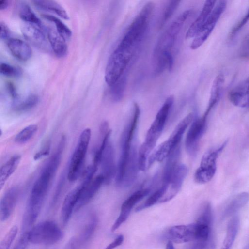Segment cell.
Masks as SVG:
<instances>
[{"instance_id": "cell-1", "label": "cell", "mask_w": 249, "mask_h": 249, "mask_svg": "<svg viewBox=\"0 0 249 249\" xmlns=\"http://www.w3.org/2000/svg\"><path fill=\"white\" fill-rule=\"evenodd\" d=\"M66 143L63 137L52 157L45 165L31 189L24 218V227H31L36 221L60 165Z\"/></svg>"}, {"instance_id": "cell-2", "label": "cell", "mask_w": 249, "mask_h": 249, "mask_svg": "<svg viewBox=\"0 0 249 249\" xmlns=\"http://www.w3.org/2000/svg\"><path fill=\"white\" fill-rule=\"evenodd\" d=\"M191 13L187 10L181 14L163 32L157 40L152 54L154 74H161L168 69L169 61L173 58L171 50L184 23Z\"/></svg>"}, {"instance_id": "cell-3", "label": "cell", "mask_w": 249, "mask_h": 249, "mask_svg": "<svg viewBox=\"0 0 249 249\" xmlns=\"http://www.w3.org/2000/svg\"><path fill=\"white\" fill-rule=\"evenodd\" d=\"M174 100L172 95L167 98L148 130L144 142L139 149V164L141 168H144L147 166L148 157L156 147L165 128Z\"/></svg>"}, {"instance_id": "cell-4", "label": "cell", "mask_w": 249, "mask_h": 249, "mask_svg": "<svg viewBox=\"0 0 249 249\" xmlns=\"http://www.w3.org/2000/svg\"><path fill=\"white\" fill-rule=\"evenodd\" d=\"M140 114V109L137 103L134 104L132 118L123 130L120 142V156L116 168L115 182L118 186H121L129 161Z\"/></svg>"}, {"instance_id": "cell-5", "label": "cell", "mask_w": 249, "mask_h": 249, "mask_svg": "<svg viewBox=\"0 0 249 249\" xmlns=\"http://www.w3.org/2000/svg\"><path fill=\"white\" fill-rule=\"evenodd\" d=\"M154 6L153 2H149L143 7L118 45L124 48L137 50L148 28Z\"/></svg>"}, {"instance_id": "cell-6", "label": "cell", "mask_w": 249, "mask_h": 249, "mask_svg": "<svg viewBox=\"0 0 249 249\" xmlns=\"http://www.w3.org/2000/svg\"><path fill=\"white\" fill-rule=\"evenodd\" d=\"M194 118V113H190L179 123L169 140L161 144L150 156L148 161V168L156 161L163 162L180 145L184 134Z\"/></svg>"}, {"instance_id": "cell-7", "label": "cell", "mask_w": 249, "mask_h": 249, "mask_svg": "<svg viewBox=\"0 0 249 249\" xmlns=\"http://www.w3.org/2000/svg\"><path fill=\"white\" fill-rule=\"evenodd\" d=\"M30 243L34 244L53 245L60 241L63 233L53 220H46L37 224L28 231Z\"/></svg>"}, {"instance_id": "cell-8", "label": "cell", "mask_w": 249, "mask_h": 249, "mask_svg": "<svg viewBox=\"0 0 249 249\" xmlns=\"http://www.w3.org/2000/svg\"><path fill=\"white\" fill-rule=\"evenodd\" d=\"M91 136V130L89 128L83 130L80 135L68 169L67 178L70 182L77 181L81 174Z\"/></svg>"}, {"instance_id": "cell-9", "label": "cell", "mask_w": 249, "mask_h": 249, "mask_svg": "<svg viewBox=\"0 0 249 249\" xmlns=\"http://www.w3.org/2000/svg\"><path fill=\"white\" fill-rule=\"evenodd\" d=\"M132 58L116 48L109 58L105 72V80L109 86L113 85L123 76Z\"/></svg>"}, {"instance_id": "cell-10", "label": "cell", "mask_w": 249, "mask_h": 249, "mask_svg": "<svg viewBox=\"0 0 249 249\" xmlns=\"http://www.w3.org/2000/svg\"><path fill=\"white\" fill-rule=\"evenodd\" d=\"M227 143L226 141L219 147L210 149L204 154L194 174V180L197 183L205 184L213 179L217 171L218 157Z\"/></svg>"}, {"instance_id": "cell-11", "label": "cell", "mask_w": 249, "mask_h": 249, "mask_svg": "<svg viewBox=\"0 0 249 249\" xmlns=\"http://www.w3.org/2000/svg\"><path fill=\"white\" fill-rule=\"evenodd\" d=\"M207 116L195 118L187 134L186 147L188 154H196L200 141L204 135L207 127Z\"/></svg>"}, {"instance_id": "cell-12", "label": "cell", "mask_w": 249, "mask_h": 249, "mask_svg": "<svg viewBox=\"0 0 249 249\" xmlns=\"http://www.w3.org/2000/svg\"><path fill=\"white\" fill-rule=\"evenodd\" d=\"M188 171V168L186 165L179 164L172 174L166 193L159 202H167L177 195L182 188Z\"/></svg>"}, {"instance_id": "cell-13", "label": "cell", "mask_w": 249, "mask_h": 249, "mask_svg": "<svg viewBox=\"0 0 249 249\" xmlns=\"http://www.w3.org/2000/svg\"><path fill=\"white\" fill-rule=\"evenodd\" d=\"M149 188L137 191L122 204L120 215L112 225L111 231H115L128 219L134 207L150 192Z\"/></svg>"}, {"instance_id": "cell-14", "label": "cell", "mask_w": 249, "mask_h": 249, "mask_svg": "<svg viewBox=\"0 0 249 249\" xmlns=\"http://www.w3.org/2000/svg\"><path fill=\"white\" fill-rule=\"evenodd\" d=\"M114 151L111 143L109 141L105 147L101 158L100 165L104 177V184L109 185L116 175Z\"/></svg>"}, {"instance_id": "cell-15", "label": "cell", "mask_w": 249, "mask_h": 249, "mask_svg": "<svg viewBox=\"0 0 249 249\" xmlns=\"http://www.w3.org/2000/svg\"><path fill=\"white\" fill-rule=\"evenodd\" d=\"M196 224L176 225L171 227L168 233L170 241L176 243H184L196 239Z\"/></svg>"}, {"instance_id": "cell-16", "label": "cell", "mask_w": 249, "mask_h": 249, "mask_svg": "<svg viewBox=\"0 0 249 249\" xmlns=\"http://www.w3.org/2000/svg\"><path fill=\"white\" fill-rule=\"evenodd\" d=\"M20 195L18 187L10 188L4 195L0 202V219L1 221H6L13 213Z\"/></svg>"}, {"instance_id": "cell-17", "label": "cell", "mask_w": 249, "mask_h": 249, "mask_svg": "<svg viewBox=\"0 0 249 249\" xmlns=\"http://www.w3.org/2000/svg\"><path fill=\"white\" fill-rule=\"evenodd\" d=\"M21 30L25 38L33 46L42 50H47L48 43L41 27L25 22L21 27Z\"/></svg>"}, {"instance_id": "cell-18", "label": "cell", "mask_w": 249, "mask_h": 249, "mask_svg": "<svg viewBox=\"0 0 249 249\" xmlns=\"http://www.w3.org/2000/svg\"><path fill=\"white\" fill-rule=\"evenodd\" d=\"M138 146L133 143L129 161L124 173L122 186L129 187L137 178L140 169Z\"/></svg>"}, {"instance_id": "cell-19", "label": "cell", "mask_w": 249, "mask_h": 249, "mask_svg": "<svg viewBox=\"0 0 249 249\" xmlns=\"http://www.w3.org/2000/svg\"><path fill=\"white\" fill-rule=\"evenodd\" d=\"M228 98L236 107L249 108V77L229 92Z\"/></svg>"}, {"instance_id": "cell-20", "label": "cell", "mask_w": 249, "mask_h": 249, "mask_svg": "<svg viewBox=\"0 0 249 249\" xmlns=\"http://www.w3.org/2000/svg\"><path fill=\"white\" fill-rule=\"evenodd\" d=\"M82 188V185L80 184L69 192L63 201L61 210V217L63 225L64 226L67 224L73 213L75 212Z\"/></svg>"}, {"instance_id": "cell-21", "label": "cell", "mask_w": 249, "mask_h": 249, "mask_svg": "<svg viewBox=\"0 0 249 249\" xmlns=\"http://www.w3.org/2000/svg\"><path fill=\"white\" fill-rule=\"evenodd\" d=\"M216 2L212 0L205 1L200 15L188 29L186 34L187 39L194 38L197 35L206 23Z\"/></svg>"}, {"instance_id": "cell-22", "label": "cell", "mask_w": 249, "mask_h": 249, "mask_svg": "<svg viewBox=\"0 0 249 249\" xmlns=\"http://www.w3.org/2000/svg\"><path fill=\"white\" fill-rule=\"evenodd\" d=\"M8 46L12 55L19 61L26 62L32 57V51L31 47L22 40L10 39L8 42Z\"/></svg>"}, {"instance_id": "cell-23", "label": "cell", "mask_w": 249, "mask_h": 249, "mask_svg": "<svg viewBox=\"0 0 249 249\" xmlns=\"http://www.w3.org/2000/svg\"><path fill=\"white\" fill-rule=\"evenodd\" d=\"M47 35L51 47L56 56L60 58L65 57L68 53L66 42L53 29L48 30Z\"/></svg>"}, {"instance_id": "cell-24", "label": "cell", "mask_w": 249, "mask_h": 249, "mask_svg": "<svg viewBox=\"0 0 249 249\" xmlns=\"http://www.w3.org/2000/svg\"><path fill=\"white\" fill-rule=\"evenodd\" d=\"M21 159L19 155L14 156L2 166L0 171V188L1 190L8 180L17 169Z\"/></svg>"}, {"instance_id": "cell-25", "label": "cell", "mask_w": 249, "mask_h": 249, "mask_svg": "<svg viewBox=\"0 0 249 249\" xmlns=\"http://www.w3.org/2000/svg\"><path fill=\"white\" fill-rule=\"evenodd\" d=\"M224 81L225 78L222 74H219L215 78L211 89L208 106L204 115L208 116L213 108L219 100Z\"/></svg>"}, {"instance_id": "cell-26", "label": "cell", "mask_w": 249, "mask_h": 249, "mask_svg": "<svg viewBox=\"0 0 249 249\" xmlns=\"http://www.w3.org/2000/svg\"><path fill=\"white\" fill-rule=\"evenodd\" d=\"M181 154L180 145L173 150L167 158L163 177V185L168 186L170 179L179 165L178 161Z\"/></svg>"}, {"instance_id": "cell-27", "label": "cell", "mask_w": 249, "mask_h": 249, "mask_svg": "<svg viewBox=\"0 0 249 249\" xmlns=\"http://www.w3.org/2000/svg\"><path fill=\"white\" fill-rule=\"evenodd\" d=\"M249 201V193L242 192L236 195L224 209V218L233 216L244 207Z\"/></svg>"}, {"instance_id": "cell-28", "label": "cell", "mask_w": 249, "mask_h": 249, "mask_svg": "<svg viewBox=\"0 0 249 249\" xmlns=\"http://www.w3.org/2000/svg\"><path fill=\"white\" fill-rule=\"evenodd\" d=\"M33 4L39 10L55 13L65 20L69 19L66 11L55 1H49V0H36L33 1Z\"/></svg>"}, {"instance_id": "cell-29", "label": "cell", "mask_w": 249, "mask_h": 249, "mask_svg": "<svg viewBox=\"0 0 249 249\" xmlns=\"http://www.w3.org/2000/svg\"><path fill=\"white\" fill-rule=\"evenodd\" d=\"M240 225L239 218L234 216L230 220L226 234L221 249H231L237 236Z\"/></svg>"}, {"instance_id": "cell-30", "label": "cell", "mask_w": 249, "mask_h": 249, "mask_svg": "<svg viewBox=\"0 0 249 249\" xmlns=\"http://www.w3.org/2000/svg\"><path fill=\"white\" fill-rule=\"evenodd\" d=\"M216 24V23L212 22L208 19H207L204 26L194 38L190 46L192 50L198 49L205 43L212 33Z\"/></svg>"}, {"instance_id": "cell-31", "label": "cell", "mask_w": 249, "mask_h": 249, "mask_svg": "<svg viewBox=\"0 0 249 249\" xmlns=\"http://www.w3.org/2000/svg\"><path fill=\"white\" fill-rule=\"evenodd\" d=\"M127 78L125 74L113 85L110 86L109 94L111 99L114 102H119L123 98L126 87Z\"/></svg>"}, {"instance_id": "cell-32", "label": "cell", "mask_w": 249, "mask_h": 249, "mask_svg": "<svg viewBox=\"0 0 249 249\" xmlns=\"http://www.w3.org/2000/svg\"><path fill=\"white\" fill-rule=\"evenodd\" d=\"M42 16L44 18L55 25L57 31L66 42L70 40L72 35V31L61 20L50 15H44Z\"/></svg>"}, {"instance_id": "cell-33", "label": "cell", "mask_w": 249, "mask_h": 249, "mask_svg": "<svg viewBox=\"0 0 249 249\" xmlns=\"http://www.w3.org/2000/svg\"><path fill=\"white\" fill-rule=\"evenodd\" d=\"M39 102V97L35 94L29 95L24 100L16 103L14 107V110L17 113L27 112L34 108Z\"/></svg>"}, {"instance_id": "cell-34", "label": "cell", "mask_w": 249, "mask_h": 249, "mask_svg": "<svg viewBox=\"0 0 249 249\" xmlns=\"http://www.w3.org/2000/svg\"><path fill=\"white\" fill-rule=\"evenodd\" d=\"M212 221V207L209 202H206L201 208L196 223L211 226Z\"/></svg>"}, {"instance_id": "cell-35", "label": "cell", "mask_w": 249, "mask_h": 249, "mask_svg": "<svg viewBox=\"0 0 249 249\" xmlns=\"http://www.w3.org/2000/svg\"><path fill=\"white\" fill-rule=\"evenodd\" d=\"M168 186L162 185V186L155 192L151 196L141 205L138 206L136 211L139 212L144 209L149 208L157 202H159L160 200L166 193Z\"/></svg>"}, {"instance_id": "cell-36", "label": "cell", "mask_w": 249, "mask_h": 249, "mask_svg": "<svg viewBox=\"0 0 249 249\" xmlns=\"http://www.w3.org/2000/svg\"><path fill=\"white\" fill-rule=\"evenodd\" d=\"M38 127L36 124H31L21 132L16 137L15 141L17 143L24 144L29 141L36 134Z\"/></svg>"}, {"instance_id": "cell-37", "label": "cell", "mask_w": 249, "mask_h": 249, "mask_svg": "<svg viewBox=\"0 0 249 249\" xmlns=\"http://www.w3.org/2000/svg\"><path fill=\"white\" fill-rule=\"evenodd\" d=\"M20 16L26 23L36 25L41 28L42 22L34 12L27 5H23L20 9Z\"/></svg>"}, {"instance_id": "cell-38", "label": "cell", "mask_w": 249, "mask_h": 249, "mask_svg": "<svg viewBox=\"0 0 249 249\" xmlns=\"http://www.w3.org/2000/svg\"><path fill=\"white\" fill-rule=\"evenodd\" d=\"M88 222L82 232L80 238V241H87L93 234L97 224V218L93 216Z\"/></svg>"}, {"instance_id": "cell-39", "label": "cell", "mask_w": 249, "mask_h": 249, "mask_svg": "<svg viewBox=\"0 0 249 249\" xmlns=\"http://www.w3.org/2000/svg\"><path fill=\"white\" fill-rule=\"evenodd\" d=\"M18 232V228L17 226L13 227L1 241L0 249H10Z\"/></svg>"}, {"instance_id": "cell-40", "label": "cell", "mask_w": 249, "mask_h": 249, "mask_svg": "<svg viewBox=\"0 0 249 249\" xmlns=\"http://www.w3.org/2000/svg\"><path fill=\"white\" fill-rule=\"evenodd\" d=\"M0 73L3 76L9 77H17L22 74L19 69L5 63H1L0 65Z\"/></svg>"}, {"instance_id": "cell-41", "label": "cell", "mask_w": 249, "mask_h": 249, "mask_svg": "<svg viewBox=\"0 0 249 249\" xmlns=\"http://www.w3.org/2000/svg\"><path fill=\"white\" fill-rule=\"evenodd\" d=\"M181 1H171L164 13L161 26H163L174 14L177 9L178 8Z\"/></svg>"}, {"instance_id": "cell-42", "label": "cell", "mask_w": 249, "mask_h": 249, "mask_svg": "<svg viewBox=\"0 0 249 249\" xmlns=\"http://www.w3.org/2000/svg\"><path fill=\"white\" fill-rule=\"evenodd\" d=\"M29 243L30 242L29 240L27 231L21 235L13 249H26Z\"/></svg>"}, {"instance_id": "cell-43", "label": "cell", "mask_w": 249, "mask_h": 249, "mask_svg": "<svg viewBox=\"0 0 249 249\" xmlns=\"http://www.w3.org/2000/svg\"><path fill=\"white\" fill-rule=\"evenodd\" d=\"M249 20V9L248 10L247 13L239 22L237 25L233 29L231 32V36L233 37L248 22Z\"/></svg>"}, {"instance_id": "cell-44", "label": "cell", "mask_w": 249, "mask_h": 249, "mask_svg": "<svg viewBox=\"0 0 249 249\" xmlns=\"http://www.w3.org/2000/svg\"><path fill=\"white\" fill-rule=\"evenodd\" d=\"M124 239V237L123 235L118 236L111 243L107 246L105 249H114L122 244Z\"/></svg>"}, {"instance_id": "cell-45", "label": "cell", "mask_w": 249, "mask_h": 249, "mask_svg": "<svg viewBox=\"0 0 249 249\" xmlns=\"http://www.w3.org/2000/svg\"><path fill=\"white\" fill-rule=\"evenodd\" d=\"M241 48L242 55L245 57H249V35L245 39Z\"/></svg>"}, {"instance_id": "cell-46", "label": "cell", "mask_w": 249, "mask_h": 249, "mask_svg": "<svg viewBox=\"0 0 249 249\" xmlns=\"http://www.w3.org/2000/svg\"><path fill=\"white\" fill-rule=\"evenodd\" d=\"M1 27V33H0V38L2 40H7L10 36V31L7 25L3 23H1L0 25Z\"/></svg>"}, {"instance_id": "cell-47", "label": "cell", "mask_w": 249, "mask_h": 249, "mask_svg": "<svg viewBox=\"0 0 249 249\" xmlns=\"http://www.w3.org/2000/svg\"><path fill=\"white\" fill-rule=\"evenodd\" d=\"M8 89L13 99L16 100L18 99V94L16 93L15 87L11 82L8 83Z\"/></svg>"}, {"instance_id": "cell-48", "label": "cell", "mask_w": 249, "mask_h": 249, "mask_svg": "<svg viewBox=\"0 0 249 249\" xmlns=\"http://www.w3.org/2000/svg\"><path fill=\"white\" fill-rule=\"evenodd\" d=\"M78 242V241L76 238H72L66 245L63 249H76Z\"/></svg>"}, {"instance_id": "cell-49", "label": "cell", "mask_w": 249, "mask_h": 249, "mask_svg": "<svg viewBox=\"0 0 249 249\" xmlns=\"http://www.w3.org/2000/svg\"><path fill=\"white\" fill-rule=\"evenodd\" d=\"M49 148H46L44 150L41 151L38 154L36 155L34 157L35 160L40 159L41 157L44 156H47L49 154Z\"/></svg>"}, {"instance_id": "cell-50", "label": "cell", "mask_w": 249, "mask_h": 249, "mask_svg": "<svg viewBox=\"0 0 249 249\" xmlns=\"http://www.w3.org/2000/svg\"><path fill=\"white\" fill-rule=\"evenodd\" d=\"M9 6V2L7 1H0V10H5Z\"/></svg>"}, {"instance_id": "cell-51", "label": "cell", "mask_w": 249, "mask_h": 249, "mask_svg": "<svg viewBox=\"0 0 249 249\" xmlns=\"http://www.w3.org/2000/svg\"><path fill=\"white\" fill-rule=\"evenodd\" d=\"M166 249H175L173 243L171 241H169L168 242L167 244Z\"/></svg>"}, {"instance_id": "cell-52", "label": "cell", "mask_w": 249, "mask_h": 249, "mask_svg": "<svg viewBox=\"0 0 249 249\" xmlns=\"http://www.w3.org/2000/svg\"><path fill=\"white\" fill-rule=\"evenodd\" d=\"M243 249H249V244L246 246Z\"/></svg>"}]
</instances>
